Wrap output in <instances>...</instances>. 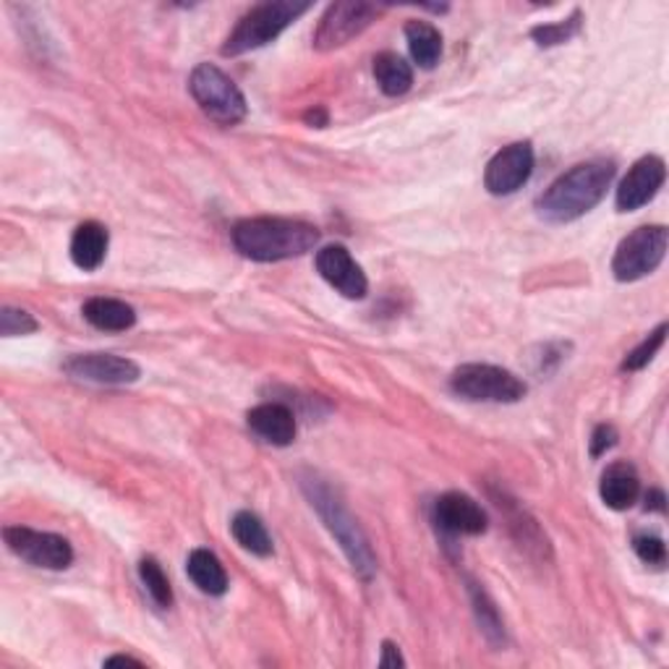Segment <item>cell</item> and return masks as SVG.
<instances>
[{"instance_id":"obj_3","label":"cell","mask_w":669,"mask_h":669,"mask_svg":"<svg viewBox=\"0 0 669 669\" xmlns=\"http://www.w3.org/2000/svg\"><path fill=\"white\" fill-rule=\"evenodd\" d=\"M303 492L309 495L311 508H317L327 529H330L332 537L338 539V545L343 547V552L348 555V560H351L353 570L359 572L363 581H371L377 572L375 552H371L369 539L363 537L361 526L356 523V518L348 512L346 505L338 500V495H334L324 481L314 479V476L303 481Z\"/></svg>"},{"instance_id":"obj_6","label":"cell","mask_w":669,"mask_h":669,"mask_svg":"<svg viewBox=\"0 0 669 669\" xmlns=\"http://www.w3.org/2000/svg\"><path fill=\"white\" fill-rule=\"evenodd\" d=\"M450 390L476 403H518L523 400L526 382L512 371L492 363H463L452 371Z\"/></svg>"},{"instance_id":"obj_18","label":"cell","mask_w":669,"mask_h":669,"mask_svg":"<svg viewBox=\"0 0 669 669\" xmlns=\"http://www.w3.org/2000/svg\"><path fill=\"white\" fill-rule=\"evenodd\" d=\"M81 314L92 327L102 332H126L137 324V311L126 301L108 299V296H94L84 303Z\"/></svg>"},{"instance_id":"obj_23","label":"cell","mask_w":669,"mask_h":669,"mask_svg":"<svg viewBox=\"0 0 669 669\" xmlns=\"http://www.w3.org/2000/svg\"><path fill=\"white\" fill-rule=\"evenodd\" d=\"M139 576L154 605L162 609H168L170 605H173V589H170L166 570H162V565L154 560V557H144V560L139 562Z\"/></svg>"},{"instance_id":"obj_10","label":"cell","mask_w":669,"mask_h":669,"mask_svg":"<svg viewBox=\"0 0 669 669\" xmlns=\"http://www.w3.org/2000/svg\"><path fill=\"white\" fill-rule=\"evenodd\" d=\"M533 173V147L529 141H516V144L502 147L500 152L489 160L485 186L489 194L508 197L516 194L518 189H523L529 183Z\"/></svg>"},{"instance_id":"obj_12","label":"cell","mask_w":669,"mask_h":669,"mask_svg":"<svg viewBox=\"0 0 669 669\" xmlns=\"http://www.w3.org/2000/svg\"><path fill=\"white\" fill-rule=\"evenodd\" d=\"M667 168L665 160L657 154H646L628 170V176L622 178L620 189H617V210L633 212L641 210L643 204H649L653 197L659 194V189L665 186Z\"/></svg>"},{"instance_id":"obj_32","label":"cell","mask_w":669,"mask_h":669,"mask_svg":"<svg viewBox=\"0 0 669 669\" xmlns=\"http://www.w3.org/2000/svg\"><path fill=\"white\" fill-rule=\"evenodd\" d=\"M116 665L141 667V661H139V659H133V657H110V659H106V667H116Z\"/></svg>"},{"instance_id":"obj_22","label":"cell","mask_w":669,"mask_h":669,"mask_svg":"<svg viewBox=\"0 0 669 669\" xmlns=\"http://www.w3.org/2000/svg\"><path fill=\"white\" fill-rule=\"evenodd\" d=\"M230 531H233V539L243 549H247V552L257 555V557H270L272 555L270 533H267L264 523L254 516V512H249V510L236 512L233 523H230Z\"/></svg>"},{"instance_id":"obj_4","label":"cell","mask_w":669,"mask_h":669,"mask_svg":"<svg viewBox=\"0 0 669 669\" xmlns=\"http://www.w3.org/2000/svg\"><path fill=\"white\" fill-rule=\"evenodd\" d=\"M307 11L309 3H293V0H270V3L257 6L228 34L226 44H222V56L233 58L264 48V44L278 40L280 32H286Z\"/></svg>"},{"instance_id":"obj_5","label":"cell","mask_w":669,"mask_h":669,"mask_svg":"<svg viewBox=\"0 0 669 669\" xmlns=\"http://www.w3.org/2000/svg\"><path fill=\"white\" fill-rule=\"evenodd\" d=\"M189 92L197 100V106L210 116L214 123L236 126L247 118V98L236 81L222 73L218 66L199 63L189 77Z\"/></svg>"},{"instance_id":"obj_17","label":"cell","mask_w":669,"mask_h":669,"mask_svg":"<svg viewBox=\"0 0 669 669\" xmlns=\"http://www.w3.org/2000/svg\"><path fill=\"white\" fill-rule=\"evenodd\" d=\"M108 243H110V236L106 226H100V222L94 220L81 222V226L73 230V238H71L73 264L84 272L98 270V267L106 262Z\"/></svg>"},{"instance_id":"obj_19","label":"cell","mask_w":669,"mask_h":669,"mask_svg":"<svg viewBox=\"0 0 669 669\" xmlns=\"http://www.w3.org/2000/svg\"><path fill=\"white\" fill-rule=\"evenodd\" d=\"M186 572H189V578L202 593L222 597L228 591V572L218 560V555L210 552V549H194L189 555V562H186Z\"/></svg>"},{"instance_id":"obj_15","label":"cell","mask_w":669,"mask_h":669,"mask_svg":"<svg viewBox=\"0 0 669 669\" xmlns=\"http://www.w3.org/2000/svg\"><path fill=\"white\" fill-rule=\"evenodd\" d=\"M249 429L274 448H288L296 440V416L282 403H262L247 413Z\"/></svg>"},{"instance_id":"obj_25","label":"cell","mask_w":669,"mask_h":669,"mask_svg":"<svg viewBox=\"0 0 669 669\" xmlns=\"http://www.w3.org/2000/svg\"><path fill=\"white\" fill-rule=\"evenodd\" d=\"M578 32H581V11L572 13L570 19L557 21V24L533 27V29H531V37L541 44V48H552V44L568 42L570 37H576Z\"/></svg>"},{"instance_id":"obj_30","label":"cell","mask_w":669,"mask_h":669,"mask_svg":"<svg viewBox=\"0 0 669 669\" xmlns=\"http://www.w3.org/2000/svg\"><path fill=\"white\" fill-rule=\"evenodd\" d=\"M406 659L400 657L398 646L392 641H385L382 643V659H379V667L382 669H392V667H403Z\"/></svg>"},{"instance_id":"obj_8","label":"cell","mask_w":669,"mask_h":669,"mask_svg":"<svg viewBox=\"0 0 669 669\" xmlns=\"http://www.w3.org/2000/svg\"><path fill=\"white\" fill-rule=\"evenodd\" d=\"M379 9L371 3H361V0H346V3H332L330 9L324 11V17L319 19V27L314 32V48L322 50H338L343 48L359 37L361 32H367L371 27V21L377 19Z\"/></svg>"},{"instance_id":"obj_20","label":"cell","mask_w":669,"mask_h":669,"mask_svg":"<svg viewBox=\"0 0 669 669\" xmlns=\"http://www.w3.org/2000/svg\"><path fill=\"white\" fill-rule=\"evenodd\" d=\"M406 40L416 66H421V69H435V66L440 63L442 34L440 29L429 24V21H416V19L408 21Z\"/></svg>"},{"instance_id":"obj_26","label":"cell","mask_w":669,"mask_h":669,"mask_svg":"<svg viewBox=\"0 0 669 669\" xmlns=\"http://www.w3.org/2000/svg\"><path fill=\"white\" fill-rule=\"evenodd\" d=\"M665 334H667V324H659L657 330H653L649 334V338L643 340L641 346L633 348V351H630L626 356V361H622V369H626V371H638V369L649 367V363L653 361V356H657L659 348L665 346Z\"/></svg>"},{"instance_id":"obj_2","label":"cell","mask_w":669,"mask_h":669,"mask_svg":"<svg viewBox=\"0 0 669 669\" xmlns=\"http://www.w3.org/2000/svg\"><path fill=\"white\" fill-rule=\"evenodd\" d=\"M233 243L254 262H282L309 254L319 243V230L303 220L249 218L236 222Z\"/></svg>"},{"instance_id":"obj_21","label":"cell","mask_w":669,"mask_h":669,"mask_svg":"<svg viewBox=\"0 0 669 669\" xmlns=\"http://www.w3.org/2000/svg\"><path fill=\"white\" fill-rule=\"evenodd\" d=\"M375 79L388 98H400L413 84V69L398 53H379L375 58Z\"/></svg>"},{"instance_id":"obj_11","label":"cell","mask_w":669,"mask_h":669,"mask_svg":"<svg viewBox=\"0 0 669 669\" xmlns=\"http://www.w3.org/2000/svg\"><path fill=\"white\" fill-rule=\"evenodd\" d=\"M435 523L445 537H479L487 531V512L463 492H448L435 502Z\"/></svg>"},{"instance_id":"obj_16","label":"cell","mask_w":669,"mask_h":669,"mask_svg":"<svg viewBox=\"0 0 669 669\" xmlns=\"http://www.w3.org/2000/svg\"><path fill=\"white\" fill-rule=\"evenodd\" d=\"M599 495L607 508L628 510L633 508L638 495H641V479L630 463H612L601 473Z\"/></svg>"},{"instance_id":"obj_29","label":"cell","mask_w":669,"mask_h":669,"mask_svg":"<svg viewBox=\"0 0 669 669\" xmlns=\"http://www.w3.org/2000/svg\"><path fill=\"white\" fill-rule=\"evenodd\" d=\"M615 445H617L615 427H609V423H599V427L593 429V435H591V456L593 458L605 456V452L609 448H615Z\"/></svg>"},{"instance_id":"obj_13","label":"cell","mask_w":669,"mask_h":669,"mask_svg":"<svg viewBox=\"0 0 669 669\" xmlns=\"http://www.w3.org/2000/svg\"><path fill=\"white\" fill-rule=\"evenodd\" d=\"M317 270L346 299L359 301L369 291L367 274L356 264L351 251L340 247V243H330V247L317 251Z\"/></svg>"},{"instance_id":"obj_14","label":"cell","mask_w":669,"mask_h":669,"mask_svg":"<svg viewBox=\"0 0 669 669\" xmlns=\"http://www.w3.org/2000/svg\"><path fill=\"white\" fill-rule=\"evenodd\" d=\"M71 377L98 385H131L141 377L137 361L113 353H79L63 363Z\"/></svg>"},{"instance_id":"obj_28","label":"cell","mask_w":669,"mask_h":669,"mask_svg":"<svg viewBox=\"0 0 669 669\" xmlns=\"http://www.w3.org/2000/svg\"><path fill=\"white\" fill-rule=\"evenodd\" d=\"M633 547H636V555L641 557L646 565L661 568V565L667 562V547L659 537H649V533H643V537L633 539Z\"/></svg>"},{"instance_id":"obj_1","label":"cell","mask_w":669,"mask_h":669,"mask_svg":"<svg viewBox=\"0 0 669 669\" xmlns=\"http://www.w3.org/2000/svg\"><path fill=\"white\" fill-rule=\"evenodd\" d=\"M615 162L612 160H589L570 168L549 186L537 199V210L549 222H572L591 212L607 189L612 186Z\"/></svg>"},{"instance_id":"obj_24","label":"cell","mask_w":669,"mask_h":669,"mask_svg":"<svg viewBox=\"0 0 669 669\" xmlns=\"http://www.w3.org/2000/svg\"><path fill=\"white\" fill-rule=\"evenodd\" d=\"M471 597H473L476 617H479V626H481V630H485V636L489 638V641L500 643L505 638V630H502V620H500V615H497L495 605L476 583H471Z\"/></svg>"},{"instance_id":"obj_27","label":"cell","mask_w":669,"mask_h":669,"mask_svg":"<svg viewBox=\"0 0 669 669\" xmlns=\"http://www.w3.org/2000/svg\"><path fill=\"white\" fill-rule=\"evenodd\" d=\"M37 330L34 317L24 309H13V307H3L0 311V332L6 338H17V334H29Z\"/></svg>"},{"instance_id":"obj_31","label":"cell","mask_w":669,"mask_h":669,"mask_svg":"<svg viewBox=\"0 0 669 669\" xmlns=\"http://www.w3.org/2000/svg\"><path fill=\"white\" fill-rule=\"evenodd\" d=\"M646 510L665 512V495H661L659 489H651V492L646 495Z\"/></svg>"},{"instance_id":"obj_7","label":"cell","mask_w":669,"mask_h":669,"mask_svg":"<svg viewBox=\"0 0 669 669\" xmlns=\"http://www.w3.org/2000/svg\"><path fill=\"white\" fill-rule=\"evenodd\" d=\"M667 228L665 226H641L620 241L615 251L612 272L620 282H636L651 274L665 262L667 254Z\"/></svg>"},{"instance_id":"obj_9","label":"cell","mask_w":669,"mask_h":669,"mask_svg":"<svg viewBox=\"0 0 669 669\" xmlns=\"http://www.w3.org/2000/svg\"><path fill=\"white\" fill-rule=\"evenodd\" d=\"M6 545L21 560H27L34 568L44 570H66L73 562V549L69 539L58 537V533L34 531L27 526H9L3 531Z\"/></svg>"}]
</instances>
